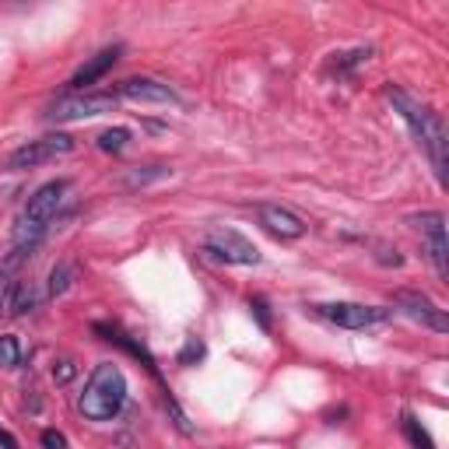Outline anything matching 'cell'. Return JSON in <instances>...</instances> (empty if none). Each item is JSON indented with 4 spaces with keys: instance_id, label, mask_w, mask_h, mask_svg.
<instances>
[{
    "instance_id": "1",
    "label": "cell",
    "mask_w": 449,
    "mask_h": 449,
    "mask_svg": "<svg viewBox=\"0 0 449 449\" xmlns=\"http://www.w3.org/2000/svg\"><path fill=\"white\" fill-rule=\"evenodd\" d=\"M386 102L393 105L404 116V123L411 127L414 141L428 151L432 168H435V179L446 183V123L435 109L421 105L418 98H411L400 85H386Z\"/></svg>"
},
{
    "instance_id": "2",
    "label": "cell",
    "mask_w": 449,
    "mask_h": 449,
    "mask_svg": "<svg viewBox=\"0 0 449 449\" xmlns=\"http://www.w3.org/2000/svg\"><path fill=\"white\" fill-rule=\"evenodd\" d=\"M127 404V376L116 362H98L78 397V411L85 421H112Z\"/></svg>"
},
{
    "instance_id": "3",
    "label": "cell",
    "mask_w": 449,
    "mask_h": 449,
    "mask_svg": "<svg viewBox=\"0 0 449 449\" xmlns=\"http://www.w3.org/2000/svg\"><path fill=\"white\" fill-rule=\"evenodd\" d=\"M64 193H67V179H53V183H42L28 197V204H25V211L18 218V229H15V249L32 253L42 243L49 221L56 218V211H60V204H64Z\"/></svg>"
},
{
    "instance_id": "4",
    "label": "cell",
    "mask_w": 449,
    "mask_h": 449,
    "mask_svg": "<svg viewBox=\"0 0 449 449\" xmlns=\"http://www.w3.org/2000/svg\"><path fill=\"white\" fill-rule=\"evenodd\" d=\"M112 109H116V95L112 91H102V95L78 91V95H60L56 102H49L46 120L49 123H78V120H91V116H102V112H112Z\"/></svg>"
},
{
    "instance_id": "5",
    "label": "cell",
    "mask_w": 449,
    "mask_h": 449,
    "mask_svg": "<svg viewBox=\"0 0 449 449\" xmlns=\"http://www.w3.org/2000/svg\"><path fill=\"white\" fill-rule=\"evenodd\" d=\"M74 151V137L71 134H46V137H35L21 148H15L4 161V168L11 173H21V168H35V165H46V161H56Z\"/></svg>"
},
{
    "instance_id": "6",
    "label": "cell",
    "mask_w": 449,
    "mask_h": 449,
    "mask_svg": "<svg viewBox=\"0 0 449 449\" xmlns=\"http://www.w3.org/2000/svg\"><path fill=\"white\" fill-rule=\"evenodd\" d=\"M316 312L323 319H330L333 326L344 330H365V326H379L393 316V309L386 306H365V302H323L316 306Z\"/></svg>"
},
{
    "instance_id": "7",
    "label": "cell",
    "mask_w": 449,
    "mask_h": 449,
    "mask_svg": "<svg viewBox=\"0 0 449 449\" xmlns=\"http://www.w3.org/2000/svg\"><path fill=\"white\" fill-rule=\"evenodd\" d=\"M407 224H414V229L421 232L425 239V253L435 267L439 277L449 274V246H446V214L442 211H421V214H411Z\"/></svg>"
},
{
    "instance_id": "8",
    "label": "cell",
    "mask_w": 449,
    "mask_h": 449,
    "mask_svg": "<svg viewBox=\"0 0 449 449\" xmlns=\"http://www.w3.org/2000/svg\"><path fill=\"white\" fill-rule=\"evenodd\" d=\"M204 253H207L211 260L236 263V267H253V263H260V249H256L249 239H243L239 232H232V229L211 232V236L204 239Z\"/></svg>"
},
{
    "instance_id": "9",
    "label": "cell",
    "mask_w": 449,
    "mask_h": 449,
    "mask_svg": "<svg viewBox=\"0 0 449 449\" xmlns=\"http://www.w3.org/2000/svg\"><path fill=\"white\" fill-rule=\"evenodd\" d=\"M393 306H397L404 316H411L414 323L435 330V333H449V316L446 309H439L428 295L421 292H393Z\"/></svg>"
},
{
    "instance_id": "10",
    "label": "cell",
    "mask_w": 449,
    "mask_h": 449,
    "mask_svg": "<svg viewBox=\"0 0 449 449\" xmlns=\"http://www.w3.org/2000/svg\"><path fill=\"white\" fill-rule=\"evenodd\" d=\"M112 95H116V98H130V102L179 105V95H176L173 88H168V85L155 81V78H127V81H120L116 88H112Z\"/></svg>"
},
{
    "instance_id": "11",
    "label": "cell",
    "mask_w": 449,
    "mask_h": 449,
    "mask_svg": "<svg viewBox=\"0 0 449 449\" xmlns=\"http://www.w3.org/2000/svg\"><path fill=\"white\" fill-rule=\"evenodd\" d=\"M260 224L270 236H277V239H302L309 232V224L295 211L281 207V204H263L260 207Z\"/></svg>"
},
{
    "instance_id": "12",
    "label": "cell",
    "mask_w": 449,
    "mask_h": 449,
    "mask_svg": "<svg viewBox=\"0 0 449 449\" xmlns=\"http://www.w3.org/2000/svg\"><path fill=\"white\" fill-rule=\"evenodd\" d=\"M120 53H123V46H105V49H98L88 64H81L78 71H74V78L67 81L74 91H85V88H91L95 81H102L109 71H112V64L120 60Z\"/></svg>"
},
{
    "instance_id": "13",
    "label": "cell",
    "mask_w": 449,
    "mask_h": 449,
    "mask_svg": "<svg viewBox=\"0 0 449 449\" xmlns=\"http://www.w3.org/2000/svg\"><path fill=\"white\" fill-rule=\"evenodd\" d=\"M91 330H95V333H102V341H109V344H120V348H123L127 355L141 358V362H144V369H148V372H151V376H155V379L161 382V372H158V362H155V355H151V351H148L144 344H137L130 333H123L120 326H112V323H95ZM161 389L168 393V386H165V382H161Z\"/></svg>"
},
{
    "instance_id": "14",
    "label": "cell",
    "mask_w": 449,
    "mask_h": 449,
    "mask_svg": "<svg viewBox=\"0 0 449 449\" xmlns=\"http://www.w3.org/2000/svg\"><path fill=\"white\" fill-rule=\"evenodd\" d=\"M39 288H35V281H15V288H11V299H8V312L11 316H25L39 306Z\"/></svg>"
},
{
    "instance_id": "15",
    "label": "cell",
    "mask_w": 449,
    "mask_h": 449,
    "mask_svg": "<svg viewBox=\"0 0 449 449\" xmlns=\"http://www.w3.org/2000/svg\"><path fill=\"white\" fill-rule=\"evenodd\" d=\"M74 277H78V267H74V263H56V267L49 270V295L56 299V295L71 292Z\"/></svg>"
},
{
    "instance_id": "16",
    "label": "cell",
    "mask_w": 449,
    "mask_h": 449,
    "mask_svg": "<svg viewBox=\"0 0 449 449\" xmlns=\"http://www.w3.org/2000/svg\"><path fill=\"white\" fill-rule=\"evenodd\" d=\"M173 168H165V165H144V168H130L127 173V186L130 190H137V186H148V183H155V179H165Z\"/></svg>"
},
{
    "instance_id": "17",
    "label": "cell",
    "mask_w": 449,
    "mask_h": 449,
    "mask_svg": "<svg viewBox=\"0 0 449 449\" xmlns=\"http://www.w3.org/2000/svg\"><path fill=\"white\" fill-rule=\"evenodd\" d=\"M130 137H134V134H130L127 127H109V130L98 134V148L109 151V155H116V151H123V148L130 144Z\"/></svg>"
},
{
    "instance_id": "18",
    "label": "cell",
    "mask_w": 449,
    "mask_h": 449,
    "mask_svg": "<svg viewBox=\"0 0 449 449\" xmlns=\"http://www.w3.org/2000/svg\"><path fill=\"white\" fill-rule=\"evenodd\" d=\"M21 365V341L15 333L0 337V369H18Z\"/></svg>"
},
{
    "instance_id": "19",
    "label": "cell",
    "mask_w": 449,
    "mask_h": 449,
    "mask_svg": "<svg viewBox=\"0 0 449 449\" xmlns=\"http://www.w3.org/2000/svg\"><path fill=\"white\" fill-rule=\"evenodd\" d=\"M404 435L411 439V446H414V449H435L432 435H428V432L421 428V421H418V418H414L411 411L404 414Z\"/></svg>"
},
{
    "instance_id": "20",
    "label": "cell",
    "mask_w": 449,
    "mask_h": 449,
    "mask_svg": "<svg viewBox=\"0 0 449 449\" xmlns=\"http://www.w3.org/2000/svg\"><path fill=\"white\" fill-rule=\"evenodd\" d=\"M376 253V263H382V267H404V253L397 249V246H389V243H376L372 246Z\"/></svg>"
},
{
    "instance_id": "21",
    "label": "cell",
    "mask_w": 449,
    "mask_h": 449,
    "mask_svg": "<svg viewBox=\"0 0 449 449\" xmlns=\"http://www.w3.org/2000/svg\"><path fill=\"white\" fill-rule=\"evenodd\" d=\"M204 355H207L204 341H197V337H190V341L183 344V351H179V365H197Z\"/></svg>"
},
{
    "instance_id": "22",
    "label": "cell",
    "mask_w": 449,
    "mask_h": 449,
    "mask_svg": "<svg viewBox=\"0 0 449 449\" xmlns=\"http://www.w3.org/2000/svg\"><path fill=\"white\" fill-rule=\"evenodd\" d=\"M249 309H253L260 330H270V326H274V319H270V302H267L263 295H253V299H249Z\"/></svg>"
},
{
    "instance_id": "23",
    "label": "cell",
    "mask_w": 449,
    "mask_h": 449,
    "mask_svg": "<svg viewBox=\"0 0 449 449\" xmlns=\"http://www.w3.org/2000/svg\"><path fill=\"white\" fill-rule=\"evenodd\" d=\"M74 376H78V365H74L71 358H60V362H53V382H56V386L71 382Z\"/></svg>"
},
{
    "instance_id": "24",
    "label": "cell",
    "mask_w": 449,
    "mask_h": 449,
    "mask_svg": "<svg viewBox=\"0 0 449 449\" xmlns=\"http://www.w3.org/2000/svg\"><path fill=\"white\" fill-rule=\"evenodd\" d=\"M372 56V49L365 46V49H355V53H344V60H337V71H351V67H358V64H365Z\"/></svg>"
},
{
    "instance_id": "25",
    "label": "cell",
    "mask_w": 449,
    "mask_h": 449,
    "mask_svg": "<svg viewBox=\"0 0 449 449\" xmlns=\"http://www.w3.org/2000/svg\"><path fill=\"white\" fill-rule=\"evenodd\" d=\"M39 439H42V446H46V449H71L67 435H64V432H56V428H46Z\"/></svg>"
},
{
    "instance_id": "26",
    "label": "cell",
    "mask_w": 449,
    "mask_h": 449,
    "mask_svg": "<svg viewBox=\"0 0 449 449\" xmlns=\"http://www.w3.org/2000/svg\"><path fill=\"white\" fill-rule=\"evenodd\" d=\"M11 288H15V281H11V270H4V267H0V309H8Z\"/></svg>"
},
{
    "instance_id": "27",
    "label": "cell",
    "mask_w": 449,
    "mask_h": 449,
    "mask_svg": "<svg viewBox=\"0 0 449 449\" xmlns=\"http://www.w3.org/2000/svg\"><path fill=\"white\" fill-rule=\"evenodd\" d=\"M0 449H21V446H18V439H15L4 425H0Z\"/></svg>"
}]
</instances>
